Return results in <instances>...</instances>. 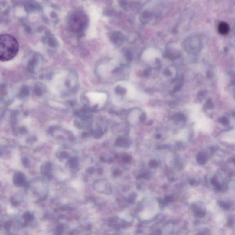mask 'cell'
<instances>
[{
  "label": "cell",
  "mask_w": 235,
  "mask_h": 235,
  "mask_svg": "<svg viewBox=\"0 0 235 235\" xmlns=\"http://www.w3.org/2000/svg\"><path fill=\"white\" fill-rule=\"evenodd\" d=\"M211 182L212 184L213 185H214L215 187H216V186H218V185L220 184V183H219V182H218V181H217V180L214 178H213L212 179H211Z\"/></svg>",
  "instance_id": "cell-12"
},
{
  "label": "cell",
  "mask_w": 235,
  "mask_h": 235,
  "mask_svg": "<svg viewBox=\"0 0 235 235\" xmlns=\"http://www.w3.org/2000/svg\"><path fill=\"white\" fill-rule=\"evenodd\" d=\"M175 119H177V120L179 121H183L185 119V116L182 114H176V115H174Z\"/></svg>",
  "instance_id": "cell-9"
},
{
  "label": "cell",
  "mask_w": 235,
  "mask_h": 235,
  "mask_svg": "<svg viewBox=\"0 0 235 235\" xmlns=\"http://www.w3.org/2000/svg\"><path fill=\"white\" fill-rule=\"evenodd\" d=\"M197 235H204V234H203V233H201V232H200V233H198Z\"/></svg>",
  "instance_id": "cell-16"
},
{
  "label": "cell",
  "mask_w": 235,
  "mask_h": 235,
  "mask_svg": "<svg viewBox=\"0 0 235 235\" xmlns=\"http://www.w3.org/2000/svg\"><path fill=\"white\" fill-rule=\"evenodd\" d=\"M219 121L220 123H221L223 125H225V126L227 125L229 122L228 119L226 117H221L219 119Z\"/></svg>",
  "instance_id": "cell-8"
},
{
  "label": "cell",
  "mask_w": 235,
  "mask_h": 235,
  "mask_svg": "<svg viewBox=\"0 0 235 235\" xmlns=\"http://www.w3.org/2000/svg\"><path fill=\"white\" fill-rule=\"evenodd\" d=\"M94 188L98 192L104 194H109L111 192V187L109 183L104 179L95 182L94 184Z\"/></svg>",
  "instance_id": "cell-2"
},
{
  "label": "cell",
  "mask_w": 235,
  "mask_h": 235,
  "mask_svg": "<svg viewBox=\"0 0 235 235\" xmlns=\"http://www.w3.org/2000/svg\"><path fill=\"white\" fill-rule=\"evenodd\" d=\"M152 121H149V125H152Z\"/></svg>",
  "instance_id": "cell-15"
},
{
  "label": "cell",
  "mask_w": 235,
  "mask_h": 235,
  "mask_svg": "<svg viewBox=\"0 0 235 235\" xmlns=\"http://www.w3.org/2000/svg\"><path fill=\"white\" fill-rule=\"evenodd\" d=\"M194 212L195 214V216L198 218H203L206 215V212L204 211H203L202 209L200 208H198L197 207L194 206Z\"/></svg>",
  "instance_id": "cell-6"
},
{
  "label": "cell",
  "mask_w": 235,
  "mask_h": 235,
  "mask_svg": "<svg viewBox=\"0 0 235 235\" xmlns=\"http://www.w3.org/2000/svg\"><path fill=\"white\" fill-rule=\"evenodd\" d=\"M219 204L222 208H223L224 210H226V211L229 210L230 208V205L225 202L220 201V202H219Z\"/></svg>",
  "instance_id": "cell-7"
},
{
  "label": "cell",
  "mask_w": 235,
  "mask_h": 235,
  "mask_svg": "<svg viewBox=\"0 0 235 235\" xmlns=\"http://www.w3.org/2000/svg\"><path fill=\"white\" fill-rule=\"evenodd\" d=\"M161 137V135H160L159 134L157 135V138H158V139H159V138Z\"/></svg>",
  "instance_id": "cell-14"
},
{
  "label": "cell",
  "mask_w": 235,
  "mask_h": 235,
  "mask_svg": "<svg viewBox=\"0 0 235 235\" xmlns=\"http://www.w3.org/2000/svg\"><path fill=\"white\" fill-rule=\"evenodd\" d=\"M218 31L220 34L226 35L229 32V26L226 22H220L218 26Z\"/></svg>",
  "instance_id": "cell-4"
},
{
  "label": "cell",
  "mask_w": 235,
  "mask_h": 235,
  "mask_svg": "<svg viewBox=\"0 0 235 235\" xmlns=\"http://www.w3.org/2000/svg\"><path fill=\"white\" fill-rule=\"evenodd\" d=\"M208 155L205 152H200L197 158V163L200 165H204L207 161Z\"/></svg>",
  "instance_id": "cell-5"
},
{
  "label": "cell",
  "mask_w": 235,
  "mask_h": 235,
  "mask_svg": "<svg viewBox=\"0 0 235 235\" xmlns=\"http://www.w3.org/2000/svg\"><path fill=\"white\" fill-rule=\"evenodd\" d=\"M189 184L190 185L192 186H197L198 185V183H197V181L196 180H194V179L191 180L189 181Z\"/></svg>",
  "instance_id": "cell-11"
},
{
  "label": "cell",
  "mask_w": 235,
  "mask_h": 235,
  "mask_svg": "<svg viewBox=\"0 0 235 235\" xmlns=\"http://www.w3.org/2000/svg\"><path fill=\"white\" fill-rule=\"evenodd\" d=\"M88 96L90 101L98 104H102L105 103L107 97V95L103 93H89Z\"/></svg>",
  "instance_id": "cell-3"
},
{
  "label": "cell",
  "mask_w": 235,
  "mask_h": 235,
  "mask_svg": "<svg viewBox=\"0 0 235 235\" xmlns=\"http://www.w3.org/2000/svg\"><path fill=\"white\" fill-rule=\"evenodd\" d=\"M149 165L152 168L156 167L158 166V163L155 160H152L149 163Z\"/></svg>",
  "instance_id": "cell-10"
},
{
  "label": "cell",
  "mask_w": 235,
  "mask_h": 235,
  "mask_svg": "<svg viewBox=\"0 0 235 235\" xmlns=\"http://www.w3.org/2000/svg\"><path fill=\"white\" fill-rule=\"evenodd\" d=\"M19 44L14 36L7 34H0V61H10L17 54Z\"/></svg>",
  "instance_id": "cell-1"
},
{
  "label": "cell",
  "mask_w": 235,
  "mask_h": 235,
  "mask_svg": "<svg viewBox=\"0 0 235 235\" xmlns=\"http://www.w3.org/2000/svg\"><path fill=\"white\" fill-rule=\"evenodd\" d=\"M174 201L173 197L169 196H166L165 197V201L166 202H172Z\"/></svg>",
  "instance_id": "cell-13"
}]
</instances>
